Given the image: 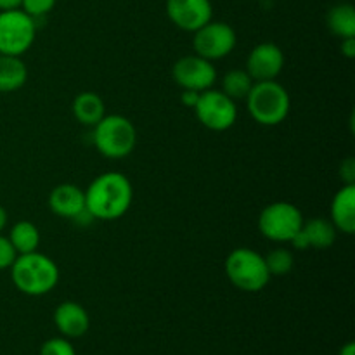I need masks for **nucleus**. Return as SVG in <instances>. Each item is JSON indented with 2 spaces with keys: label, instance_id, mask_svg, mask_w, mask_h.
<instances>
[{
  "label": "nucleus",
  "instance_id": "nucleus-1",
  "mask_svg": "<svg viewBox=\"0 0 355 355\" xmlns=\"http://www.w3.org/2000/svg\"><path fill=\"white\" fill-rule=\"evenodd\" d=\"M134 201V187L121 172H104L85 189V210L97 220H118Z\"/></svg>",
  "mask_w": 355,
  "mask_h": 355
},
{
  "label": "nucleus",
  "instance_id": "nucleus-2",
  "mask_svg": "<svg viewBox=\"0 0 355 355\" xmlns=\"http://www.w3.org/2000/svg\"><path fill=\"white\" fill-rule=\"evenodd\" d=\"M10 279L28 297H44L59 283V267L51 257L37 252L17 255L10 266Z\"/></svg>",
  "mask_w": 355,
  "mask_h": 355
},
{
  "label": "nucleus",
  "instance_id": "nucleus-3",
  "mask_svg": "<svg viewBox=\"0 0 355 355\" xmlns=\"http://www.w3.org/2000/svg\"><path fill=\"white\" fill-rule=\"evenodd\" d=\"M245 101L250 116L263 127L283 123L291 110L290 94L276 80L255 82Z\"/></svg>",
  "mask_w": 355,
  "mask_h": 355
},
{
  "label": "nucleus",
  "instance_id": "nucleus-4",
  "mask_svg": "<svg viewBox=\"0 0 355 355\" xmlns=\"http://www.w3.org/2000/svg\"><path fill=\"white\" fill-rule=\"evenodd\" d=\"M94 146L110 159H121L132 155L137 144V130L127 116L104 114L103 120L94 125Z\"/></svg>",
  "mask_w": 355,
  "mask_h": 355
},
{
  "label": "nucleus",
  "instance_id": "nucleus-5",
  "mask_svg": "<svg viewBox=\"0 0 355 355\" xmlns=\"http://www.w3.org/2000/svg\"><path fill=\"white\" fill-rule=\"evenodd\" d=\"M224 269L227 279L246 293L262 291L272 277L266 266V259L252 248L232 250L225 259Z\"/></svg>",
  "mask_w": 355,
  "mask_h": 355
},
{
  "label": "nucleus",
  "instance_id": "nucleus-6",
  "mask_svg": "<svg viewBox=\"0 0 355 355\" xmlns=\"http://www.w3.org/2000/svg\"><path fill=\"white\" fill-rule=\"evenodd\" d=\"M37 38V19L23 9L0 10V54L21 55L31 49Z\"/></svg>",
  "mask_w": 355,
  "mask_h": 355
},
{
  "label": "nucleus",
  "instance_id": "nucleus-7",
  "mask_svg": "<svg viewBox=\"0 0 355 355\" xmlns=\"http://www.w3.org/2000/svg\"><path fill=\"white\" fill-rule=\"evenodd\" d=\"M304 224L300 208L288 201L270 203L260 211L259 229L263 238L274 243H290Z\"/></svg>",
  "mask_w": 355,
  "mask_h": 355
},
{
  "label": "nucleus",
  "instance_id": "nucleus-8",
  "mask_svg": "<svg viewBox=\"0 0 355 355\" xmlns=\"http://www.w3.org/2000/svg\"><path fill=\"white\" fill-rule=\"evenodd\" d=\"M198 121L208 130L225 132L238 120V106L236 101L225 96L222 90L208 89L200 94L196 106H194Z\"/></svg>",
  "mask_w": 355,
  "mask_h": 355
},
{
  "label": "nucleus",
  "instance_id": "nucleus-9",
  "mask_svg": "<svg viewBox=\"0 0 355 355\" xmlns=\"http://www.w3.org/2000/svg\"><path fill=\"white\" fill-rule=\"evenodd\" d=\"M236 44H238V37H236L234 28L224 21L211 19L200 30L194 31V54L211 62L227 58L234 51Z\"/></svg>",
  "mask_w": 355,
  "mask_h": 355
},
{
  "label": "nucleus",
  "instance_id": "nucleus-10",
  "mask_svg": "<svg viewBox=\"0 0 355 355\" xmlns=\"http://www.w3.org/2000/svg\"><path fill=\"white\" fill-rule=\"evenodd\" d=\"M172 76L182 90L203 92L214 87L217 80V69L214 62L198 54H189L175 61L172 68Z\"/></svg>",
  "mask_w": 355,
  "mask_h": 355
},
{
  "label": "nucleus",
  "instance_id": "nucleus-11",
  "mask_svg": "<svg viewBox=\"0 0 355 355\" xmlns=\"http://www.w3.org/2000/svg\"><path fill=\"white\" fill-rule=\"evenodd\" d=\"M166 16L179 30L194 33L214 19L210 0H166Z\"/></svg>",
  "mask_w": 355,
  "mask_h": 355
},
{
  "label": "nucleus",
  "instance_id": "nucleus-12",
  "mask_svg": "<svg viewBox=\"0 0 355 355\" xmlns=\"http://www.w3.org/2000/svg\"><path fill=\"white\" fill-rule=\"evenodd\" d=\"M284 52L272 42H262L250 51L246 71L255 82L276 80L284 68Z\"/></svg>",
  "mask_w": 355,
  "mask_h": 355
},
{
  "label": "nucleus",
  "instance_id": "nucleus-13",
  "mask_svg": "<svg viewBox=\"0 0 355 355\" xmlns=\"http://www.w3.org/2000/svg\"><path fill=\"white\" fill-rule=\"evenodd\" d=\"M336 234H338V231L331 220L318 217L304 220L302 229L290 243L297 250H328L335 245Z\"/></svg>",
  "mask_w": 355,
  "mask_h": 355
},
{
  "label": "nucleus",
  "instance_id": "nucleus-14",
  "mask_svg": "<svg viewBox=\"0 0 355 355\" xmlns=\"http://www.w3.org/2000/svg\"><path fill=\"white\" fill-rule=\"evenodd\" d=\"M49 208L58 217L76 220L87 214L85 191L75 184H59L49 194Z\"/></svg>",
  "mask_w": 355,
  "mask_h": 355
},
{
  "label": "nucleus",
  "instance_id": "nucleus-15",
  "mask_svg": "<svg viewBox=\"0 0 355 355\" xmlns=\"http://www.w3.org/2000/svg\"><path fill=\"white\" fill-rule=\"evenodd\" d=\"M54 324L64 338H80L90 328L89 312L76 302H62L54 312Z\"/></svg>",
  "mask_w": 355,
  "mask_h": 355
},
{
  "label": "nucleus",
  "instance_id": "nucleus-16",
  "mask_svg": "<svg viewBox=\"0 0 355 355\" xmlns=\"http://www.w3.org/2000/svg\"><path fill=\"white\" fill-rule=\"evenodd\" d=\"M331 222L336 231L343 234L355 232V186L343 184L342 189L333 196Z\"/></svg>",
  "mask_w": 355,
  "mask_h": 355
},
{
  "label": "nucleus",
  "instance_id": "nucleus-17",
  "mask_svg": "<svg viewBox=\"0 0 355 355\" xmlns=\"http://www.w3.org/2000/svg\"><path fill=\"white\" fill-rule=\"evenodd\" d=\"M73 116L85 127H94L106 114V104L96 92H82L73 99Z\"/></svg>",
  "mask_w": 355,
  "mask_h": 355
},
{
  "label": "nucleus",
  "instance_id": "nucleus-18",
  "mask_svg": "<svg viewBox=\"0 0 355 355\" xmlns=\"http://www.w3.org/2000/svg\"><path fill=\"white\" fill-rule=\"evenodd\" d=\"M28 80V68L17 55L0 54V94L19 90Z\"/></svg>",
  "mask_w": 355,
  "mask_h": 355
},
{
  "label": "nucleus",
  "instance_id": "nucleus-19",
  "mask_svg": "<svg viewBox=\"0 0 355 355\" xmlns=\"http://www.w3.org/2000/svg\"><path fill=\"white\" fill-rule=\"evenodd\" d=\"M326 26L335 37H355V9L352 3H336L326 14Z\"/></svg>",
  "mask_w": 355,
  "mask_h": 355
},
{
  "label": "nucleus",
  "instance_id": "nucleus-20",
  "mask_svg": "<svg viewBox=\"0 0 355 355\" xmlns=\"http://www.w3.org/2000/svg\"><path fill=\"white\" fill-rule=\"evenodd\" d=\"M7 238L12 243L17 255L37 252L38 245H40V231H38L37 225L30 220L16 222V224L10 227V232Z\"/></svg>",
  "mask_w": 355,
  "mask_h": 355
},
{
  "label": "nucleus",
  "instance_id": "nucleus-21",
  "mask_svg": "<svg viewBox=\"0 0 355 355\" xmlns=\"http://www.w3.org/2000/svg\"><path fill=\"white\" fill-rule=\"evenodd\" d=\"M253 83L255 80L248 75L246 69H231L222 78V92L231 97L232 101L246 99Z\"/></svg>",
  "mask_w": 355,
  "mask_h": 355
},
{
  "label": "nucleus",
  "instance_id": "nucleus-22",
  "mask_svg": "<svg viewBox=\"0 0 355 355\" xmlns=\"http://www.w3.org/2000/svg\"><path fill=\"white\" fill-rule=\"evenodd\" d=\"M263 259H266V266L269 269L270 276H286V274H290L293 270V253L286 248L272 250Z\"/></svg>",
  "mask_w": 355,
  "mask_h": 355
},
{
  "label": "nucleus",
  "instance_id": "nucleus-23",
  "mask_svg": "<svg viewBox=\"0 0 355 355\" xmlns=\"http://www.w3.org/2000/svg\"><path fill=\"white\" fill-rule=\"evenodd\" d=\"M55 2L58 0H21L19 9H23L33 19H38V17H44L51 12L55 7Z\"/></svg>",
  "mask_w": 355,
  "mask_h": 355
},
{
  "label": "nucleus",
  "instance_id": "nucleus-24",
  "mask_svg": "<svg viewBox=\"0 0 355 355\" xmlns=\"http://www.w3.org/2000/svg\"><path fill=\"white\" fill-rule=\"evenodd\" d=\"M40 355H76L75 347L69 343L68 338H51L42 345Z\"/></svg>",
  "mask_w": 355,
  "mask_h": 355
},
{
  "label": "nucleus",
  "instance_id": "nucleus-25",
  "mask_svg": "<svg viewBox=\"0 0 355 355\" xmlns=\"http://www.w3.org/2000/svg\"><path fill=\"white\" fill-rule=\"evenodd\" d=\"M16 257L17 253L16 250H14L12 243L9 241V238L0 234V270L10 269V266L14 263Z\"/></svg>",
  "mask_w": 355,
  "mask_h": 355
},
{
  "label": "nucleus",
  "instance_id": "nucleus-26",
  "mask_svg": "<svg viewBox=\"0 0 355 355\" xmlns=\"http://www.w3.org/2000/svg\"><path fill=\"white\" fill-rule=\"evenodd\" d=\"M340 177H342L345 184L355 186V159L354 158L343 159L342 165H340Z\"/></svg>",
  "mask_w": 355,
  "mask_h": 355
},
{
  "label": "nucleus",
  "instance_id": "nucleus-27",
  "mask_svg": "<svg viewBox=\"0 0 355 355\" xmlns=\"http://www.w3.org/2000/svg\"><path fill=\"white\" fill-rule=\"evenodd\" d=\"M340 51H342V55H345L347 59H354L355 58V37L342 38Z\"/></svg>",
  "mask_w": 355,
  "mask_h": 355
},
{
  "label": "nucleus",
  "instance_id": "nucleus-28",
  "mask_svg": "<svg viewBox=\"0 0 355 355\" xmlns=\"http://www.w3.org/2000/svg\"><path fill=\"white\" fill-rule=\"evenodd\" d=\"M200 94L201 92H194V90H182V96H180V101L186 107H193L196 106L198 99H200Z\"/></svg>",
  "mask_w": 355,
  "mask_h": 355
},
{
  "label": "nucleus",
  "instance_id": "nucleus-29",
  "mask_svg": "<svg viewBox=\"0 0 355 355\" xmlns=\"http://www.w3.org/2000/svg\"><path fill=\"white\" fill-rule=\"evenodd\" d=\"M21 0H0V10L19 9Z\"/></svg>",
  "mask_w": 355,
  "mask_h": 355
},
{
  "label": "nucleus",
  "instance_id": "nucleus-30",
  "mask_svg": "<svg viewBox=\"0 0 355 355\" xmlns=\"http://www.w3.org/2000/svg\"><path fill=\"white\" fill-rule=\"evenodd\" d=\"M338 355H355V343L354 342H349L345 343V345L340 349V354Z\"/></svg>",
  "mask_w": 355,
  "mask_h": 355
},
{
  "label": "nucleus",
  "instance_id": "nucleus-31",
  "mask_svg": "<svg viewBox=\"0 0 355 355\" xmlns=\"http://www.w3.org/2000/svg\"><path fill=\"white\" fill-rule=\"evenodd\" d=\"M6 225H7V211H6V208L0 205V232L3 231V227H6Z\"/></svg>",
  "mask_w": 355,
  "mask_h": 355
}]
</instances>
